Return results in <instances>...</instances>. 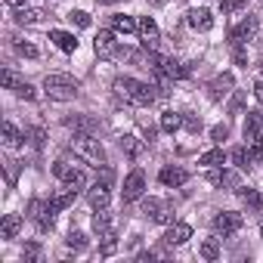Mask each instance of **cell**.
<instances>
[{
	"label": "cell",
	"mask_w": 263,
	"mask_h": 263,
	"mask_svg": "<svg viewBox=\"0 0 263 263\" xmlns=\"http://www.w3.org/2000/svg\"><path fill=\"white\" fill-rule=\"evenodd\" d=\"M115 93L127 102H134V105H152L155 102V87L137 81V78H118L115 81Z\"/></svg>",
	"instance_id": "cell-1"
},
{
	"label": "cell",
	"mask_w": 263,
	"mask_h": 263,
	"mask_svg": "<svg viewBox=\"0 0 263 263\" xmlns=\"http://www.w3.org/2000/svg\"><path fill=\"white\" fill-rule=\"evenodd\" d=\"M143 192H146V177H143V171H134L124 180L121 195H124V201H137V198H143Z\"/></svg>",
	"instance_id": "cell-6"
},
{
	"label": "cell",
	"mask_w": 263,
	"mask_h": 263,
	"mask_svg": "<svg viewBox=\"0 0 263 263\" xmlns=\"http://www.w3.org/2000/svg\"><path fill=\"white\" fill-rule=\"evenodd\" d=\"M53 174L68 186V189H74V192H81L84 189V183H87V177H84V171L71 161V158H59L56 164H53Z\"/></svg>",
	"instance_id": "cell-4"
},
{
	"label": "cell",
	"mask_w": 263,
	"mask_h": 263,
	"mask_svg": "<svg viewBox=\"0 0 263 263\" xmlns=\"http://www.w3.org/2000/svg\"><path fill=\"white\" fill-rule=\"evenodd\" d=\"M192 238V226L189 223H174L167 232H164V245L167 248H180V245H186Z\"/></svg>",
	"instance_id": "cell-10"
},
{
	"label": "cell",
	"mask_w": 263,
	"mask_h": 263,
	"mask_svg": "<svg viewBox=\"0 0 263 263\" xmlns=\"http://www.w3.org/2000/svg\"><path fill=\"white\" fill-rule=\"evenodd\" d=\"M254 31H257V19H254V16H248L241 25H235V28L229 31V44H232V47H241L245 41H251V37H254Z\"/></svg>",
	"instance_id": "cell-9"
},
{
	"label": "cell",
	"mask_w": 263,
	"mask_h": 263,
	"mask_svg": "<svg viewBox=\"0 0 263 263\" xmlns=\"http://www.w3.org/2000/svg\"><path fill=\"white\" fill-rule=\"evenodd\" d=\"M16 53L19 56H28V59H37V47H31L25 41H16Z\"/></svg>",
	"instance_id": "cell-36"
},
{
	"label": "cell",
	"mask_w": 263,
	"mask_h": 263,
	"mask_svg": "<svg viewBox=\"0 0 263 263\" xmlns=\"http://www.w3.org/2000/svg\"><path fill=\"white\" fill-rule=\"evenodd\" d=\"M99 251H102V257H111V254L118 251V241H115V232H105V235H102V248H99Z\"/></svg>",
	"instance_id": "cell-34"
},
{
	"label": "cell",
	"mask_w": 263,
	"mask_h": 263,
	"mask_svg": "<svg viewBox=\"0 0 263 263\" xmlns=\"http://www.w3.org/2000/svg\"><path fill=\"white\" fill-rule=\"evenodd\" d=\"M22 140H25V137L19 134V127H16L13 121H7V124H4V146H7V149H19Z\"/></svg>",
	"instance_id": "cell-22"
},
{
	"label": "cell",
	"mask_w": 263,
	"mask_h": 263,
	"mask_svg": "<svg viewBox=\"0 0 263 263\" xmlns=\"http://www.w3.org/2000/svg\"><path fill=\"white\" fill-rule=\"evenodd\" d=\"M65 245H68V248H74V251H84V248H87V235H84V232H68Z\"/></svg>",
	"instance_id": "cell-33"
},
{
	"label": "cell",
	"mask_w": 263,
	"mask_h": 263,
	"mask_svg": "<svg viewBox=\"0 0 263 263\" xmlns=\"http://www.w3.org/2000/svg\"><path fill=\"white\" fill-rule=\"evenodd\" d=\"M232 56H235V62H238V65H245V62H248V53H245L241 47H232Z\"/></svg>",
	"instance_id": "cell-44"
},
{
	"label": "cell",
	"mask_w": 263,
	"mask_h": 263,
	"mask_svg": "<svg viewBox=\"0 0 263 263\" xmlns=\"http://www.w3.org/2000/svg\"><path fill=\"white\" fill-rule=\"evenodd\" d=\"M241 214H235V211H223V214H217L214 217V229L217 232H223V235H232V232H238L241 229Z\"/></svg>",
	"instance_id": "cell-8"
},
{
	"label": "cell",
	"mask_w": 263,
	"mask_h": 263,
	"mask_svg": "<svg viewBox=\"0 0 263 263\" xmlns=\"http://www.w3.org/2000/svg\"><path fill=\"white\" fill-rule=\"evenodd\" d=\"M28 211H31L28 217H31V220L37 223V229H41V232H50V229H53V208H50V201L44 204L41 198H34Z\"/></svg>",
	"instance_id": "cell-5"
},
{
	"label": "cell",
	"mask_w": 263,
	"mask_h": 263,
	"mask_svg": "<svg viewBox=\"0 0 263 263\" xmlns=\"http://www.w3.org/2000/svg\"><path fill=\"white\" fill-rule=\"evenodd\" d=\"M183 127L189 130V134H198V130H201V118H195V115H183Z\"/></svg>",
	"instance_id": "cell-37"
},
{
	"label": "cell",
	"mask_w": 263,
	"mask_h": 263,
	"mask_svg": "<svg viewBox=\"0 0 263 263\" xmlns=\"http://www.w3.org/2000/svg\"><path fill=\"white\" fill-rule=\"evenodd\" d=\"M74 195H78V192H74V189H68V186H65V192L53 195V198H50V208H53V214H59V211L71 208V204H74Z\"/></svg>",
	"instance_id": "cell-20"
},
{
	"label": "cell",
	"mask_w": 263,
	"mask_h": 263,
	"mask_svg": "<svg viewBox=\"0 0 263 263\" xmlns=\"http://www.w3.org/2000/svg\"><path fill=\"white\" fill-rule=\"evenodd\" d=\"M111 28H115V34H134L140 25L130 16H111Z\"/></svg>",
	"instance_id": "cell-23"
},
{
	"label": "cell",
	"mask_w": 263,
	"mask_h": 263,
	"mask_svg": "<svg viewBox=\"0 0 263 263\" xmlns=\"http://www.w3.org/2000/svg\"><path fill=\"white\" fill-rule=\"evenodd\" d=\"M65 124L74 127V130H81V134H93V130H96V121H93V118H84V115H74V118H68Z\"/></svg>",
	"instance_id": "cell-26"
},
{
	"label": "cell",
	"mask_w": 263,
	"mask_h": 263,
	"mask_svg": "<svg viewBox=\"0 0 263 263\" xmlns=\"http://www.w3.org/2000/svg\"><path fill=\"white\" fill-rule=\"evenodd\" d=\"M201 257L204 260H217L220 257V241L217 238H204L201 241Z\"/></svg>",
	"instance_id": "cell-30"
},
{
	"label": "cell",
	"mask_w": 263,
	"mask_h": 263,
	"mask_svg": "<svg viewBox=\"0 0 263 263\" xmlns=\"http://www.w3.org/2000/svg\"><path fill=\"white\" fill-rule=\"evenodd\" d=\"M7 4H10V7H16V10H19V7H25V4H28V0H7Z\"/></svg>",
	"instance_id": "cell-46"
},
{
	"label": "cell",
	"mask_w": 263,
	"mask_h": 263,
	"mask_svg": "<svg viewBox=\"0 0 263 263\" xmlns=\"http://www.w3.org/2000/svg\"><path fill=\"white\" fill-rule=\"evenodd\" d=\"M254 93H257V99L263 102V81H257V87H254Z\"/></svg>",
	"instance_id": "cell-45"
},
{
	"label": "cell",
	"mask_w": 263,
	"mask_h": 263,
	"mask_svg": "<svg viewBox=\"0 0 263 263\" xmlns=\"http://www.w3.org/2000/svg\"><path fill=\"white\" fill-rule=\"evenodd\" d=\"M260 127H263V111H248L245 118V140L248 143H260Z\"/></svg>",
	"instance_id": "cell-13"
},
{
	"label": "cell",
	"mask_w": 263,
	"mask_h": 263,
	"mask_svg": "<svg viewBox=\"0 0 263 263\" xmlns=\"http://www.w3.org/2000/svg\"><path fill=\"white\" fill-rule=\"evenodd\" d=\"M68 19H71L78 28H90V16H87V13H81V10H78V13H68Z\"/></svg>",
	"instance_id": "cell-39"
},
{
	"label": "cell",
	"mask_w": 263,
	"mask_h": 263,
	"mask_svg": "<svg viewBox=\"0 0 263 263\" xmlns=\"http://www.w3.org/2000/svg\"><path fill=\"white\" fill-rule=\"evenodd\" d=\"M241 105H245V90H238V93L229 99V111H232V115H238V111H241Z\"/></svg>",
	"instance_id": "cell-40"
},
{
	"label": "cell",
	"mask_w": 263,
	"mask_h": 263,
	"mask_svg": "<svg viewBox=\"0 0 263 263\" xmlns=\"http://www.w3.org/2000/svg\"><path fill=\"white\" fill-rule=\"evenodd\" d=\"M167 4V0H152V7H164Z\"/></svg>",
	"instance_id": "cell-47"
},
{
	"label": "cell",
	"mask_w": 263,
	"mask_h": 263,
	"mask_svg": "<svg viewBox=\"0 0 263 263\" xmlns=\"http://www.w3.org/2000/svg\"><path fill=\"white\" fill-rule=\"evenodd\" d=\"M44 93H47L50 99H56V102H68V99L78 96V81H74L71 74H47Z\"/></svg>",
	"instance_id": "cell-3"
},
{
	"label": "cell",
	"mask_w": 263,
	"mask_h": 263,
	"mask_svg": "<svg viewBox=\"0 0 263 263\" xmlns=\"http://www.w3.org/2000/svg\"><path fill=\"white\" fill-rule=\"evenodd\" d=\"M13 93H16V96H19V99H28V102H31V99H34V96H37V90H34V87H31V84H28V81H22V84H19V87H16V90H13Z\"/></svg>",
	"instance_id": "cell-35"
},
{
	"label": "cell",
	"mask_w": 263,
	"mask_h": 263,
	"mask_svg": "<svg viewBox=\"0 0 263 263\" xmlns=\"http://www.w3.org/2000/svg\"><path fill=\"white\" fill-rule=\"evenodd\" d=\"M50 41H53L62 53H74V50H78V41H74V34H68V31L53 28V31H50Z\"/></svg>",
	"instance_id": "cell-17"
},
{
	"label": "cell",
	"mask_w": 263,
	"mask_h": 263,
	"mask_svg": "<svg viewBox=\"0 0 263 263\" xmlns=\"http://www.w3.org/2000/svg\"><path fill=\"white\" fill-rule=\"evenodd\" d=\"M198 164H208V167H220V164H226V155H223V149H211V152H204V155L198 158Z\"/></svg>",
	"instance_id": "cell-28"
},
{
	"label": "cell",
	"mask_w": 263,
	"mask_h": 263,
	"mask_svg": "<svg viewBox=\"0 0 263 263\" xmlns=\"http://www.w3.org/2000/svg\"><path fill=\"white\" fill-rule=\"evenodd\" d=\"M180 127H183V115H177V111H164L161 115V130L164 134H177Z\"/></svg>",
	"instance_id": "cell-25"
},
{
	"label": "cell",
	"mask_w": 263,
	"mask_h": 263,
	"mask_svg": "<svg viewBox=\"0 0 263 263\" xmlns=\"http://www.w3.org/2000/svg\"><path fill=\"white\" fill-rule=\"evenodd\" d=\"M118 59H127V62H140L143 56H140L137 50H127V47H124V50H118Z\"/></svg>",
	"instance_id": "cell-43"
},
{
	"label": "cell",
	"mask_w": 263,
	"mask_h": 263,
	"mask_svg": "<svg viewBox=\"0 0 263 263\" xmlns=\"http://www.w3.org/2000/svg\"><path fill=\"white\" fill-rule=\"evenodd\" d=\"M37 16H41L37 10H25V7H19V10H16V22H19V25H34V22H37Z\"/></svg>",
	"instance_id": "cell-31"
},
{
	"label": "cell",
	"mask_w": 263,
	"mask_h": 263,
	"mask_svg": "<svg viewBox=\"0 0 263 263\" xmlns=\"http://www.w3.org/2000/svg\"><path fill=\"white\" fill-rule=\"evenodd\" d=\"M232 161H235L238 171H248V167H251V152H248L245 146H238V149H232Z\"/></svg>",
	"instance_id": "cell-29"
},
{
	"label": "cell",
	"mask_w": 263,
	"mask_h": 263,
	"mask_svg": "<svg viewBox=\"0 0 263 263\" xmlns=\"http://www.w3.org/2000/svg\"><path fill=\"white\" fill-rule=\"evenodd\" d=\"M93 50H96L99 59H115V56H118V41H115V34H111V31H99L96 41H93Z\"/></svg>",
	"instance_id": "cell-7"
},
{
	"label": "cell",
	"mask_w": 263,
	"mask_h": 263,
	"mask_svg": "<svg viewBox=\"0 0 263 263\" xmlns=\"http://www.w3.org/2000/svg\"><path fill=\"white\" fill-rule=\"evenodd\" d=\"M158 180H161L164 186H171V189H177V186H183V183L189 180V171H183V167H174V164H167V167H161V174H158Z\"/></svg>",
	"instance_id": "cell-12"
},
{
	"label": "cell",
	"mask_w": 263,
	"mask_h": 263,
	"mask_svg": "<svg viewBox=\"0 0 263 263\" xmlns=\"http://www.w3.org/2000/svg\"><path fill=\"white\" fill-rule=\"evenodd\" d=\"M232 84H235V78L226 71V74H220L217 81H211V99H223L229 90H232Z\"/></svg>",
	"instance_id": "cell-18"
},
{
	"label": "cell",
	"mask_w": 263,
	"mask_h": 263,
	"mask_svg": "<svg viewBox=\"0 0 263 263\" xmlns=\"http://www.w3.org/2000/svg\"><path fill=\"white\" fill-rule=\"evenodd\" d=\"M22 229V217L19 214H7L4 223H0V238H16Z\"/></svg>",
	"instance_id": "cell-19"
},
{
	"label": "cell",
	"mask_w": 263,
	"mask_h": 263,
	"mask_svg": "<svg viewBox=\"0 0 263 263\" xmlns=\"http://www.w3.org/2000/svg\"><path fill=\"white\" fill-rule=\"evenodd\" d=\"M111 211L108 208H96V217H93V229L99 232V235H105V232H111Z\"/></svg>",
	"instance_id": "cell-21"
},
{
	"label": "cell",
	"mask_w": 263,
	"mask_h": 263,
	"mask_svg": "<svg viewBox=\"0 0 263 263\" xmlns=\"http://www.w3.org/2000/svg\"><path fill=\"white\" fill-rule=\"evenodd\" d=\"M208 183L211 186H235V174H229V171H211Z\"/></svg>",
	"instance_id": "cell-27"
},
{
	"label": "cell",
	"mask_w": 263,
	"mask_h": 263,
	"mask_svg": "<svg viewBox=\"0 0 263 263\" xmlns=\"http://www.w3.org/2000/svg\"><path fill=\"white\" fill-rule=\"evenodd\" d=\"M108 183H111V171H105V177H102V183H93L90 186V204L93 208H105L108 204Z\"/></svg>",
	"instance_id": "cell-11"
},
{
	"label": "cell",
	"mask_w": 263,
	"mask_h": 263,
	"mask_svg": "<svg viewBox=\"0 0 263 263\" xmlns=\"http://www.w3.org/2000/svg\"><path fill=\"white\" fill-rule=\"evenodd\" d=\"M143 208H146V214H152V220H155V223H174V211H171V208H164L158 198H146V204H143Z\"/></svg>",
	"instance_id": "cell-15"
},
{
	"label": "cell",
	"mask_w": 263,
	"mask_h": 263,
	"mask_svg": "<svg viewBox=\"0 0 263 263\" xmlns=\"http://www.w3.org/2000/svg\"><path fill=\"white\" fill-rule=\"evenodd\" d=\"M71 152H74V158H81V161H87L93 167H102L105 164V149H102V143L93 134H74Z\"/></svg>",
	"instance_id": "cell-2"
},
{
	"label": "cell",
	"mask_w": 263,
	"mask_h": 263,
	"mask_svg": "<svg viewBox=\"0 0 263 263\" xmlns=\"http://www.w3.org/2000/svg\"><path fill=\"white\" fill-rule=\"evenodd\" d=\"M140 34H143L146 50H155V47H158V25H155L152 16H143V19H140Z\"/></svg>",
	"instance_id": "cell-14"
},
{
	"label": "cell",
	"mask_w": 263,
	"mask_h": 263,
	"mask_svg": "<svg viewBox=\"0 0 263 263\" xmlns=\"http://www.w3.org/2000/svg\"><path fill=\"white\" fill-rule=\"evenodd\" d=\"M238 198H241V204H245V208H251V211H257V208L263 204L260 192H257V189H248V186H241V189H238Z\"/></svg>",
	"instance_id": "cell-24"
},
{
	"label": "cell",
	"mask_w": 263,
	"mask_h": 263,
	"mask_svg": "<svg viewBox=\"0 0 263 263\" xmlns=\"http://www.w3.org/2000/svg\"><path fill=\"white\" fill-rule=\"evenodd\" d=\"M189 25L195 28V31H211L214 28V16H211V10H189Z\"/></svg>",
	"instance_id": "cell-16"
},
{
	"label": "cell",
	"mask_w": 263,
	"mask_h": 263,
	"mask_svg": "<svg viewBox=\"0 0 263 263\" xmlns=\"http://www.w3.org/2000/svg\"><path fill=\"white\" fill-rule=\"evenodd\" d=\"M19 84H22V78H16V71H10V68H7V71H4V87H10V90H16Z\"/></svg>",
	"instance_id": "cell-41"
},
{
	"label": "cell",
	"mask_w": 263,
	"mask_h": 263,
	"mask_svg": "<svg viewBox=\"0 0 263 263\" xmlns=\"http://www.w3.org/2000/svg\"><path fill=\"white\" fill-rule=\"evenodd\" d=\"M226 137H229V127H226V124H217V127L211 130V140H214V143H223Z\"/></svg>",
	"instance_id": "cell-38"
},
{
	"label": "cell",
	"mask_w": 263,
	"mask_h": 263,
	"mask_svg": "<svg viewBox=\"0 0 263 263\" xmlns=\"http://www.w3.org/2000/svg\"><path fill=\"white\" fill-rule=\"evenodd\" d=\"M248 0H220V10L223 13H232V10H238V7H245Z\"/></svg>",
	"instance_id": "cell-42"
},
{
	"label": "cell",
	"mask_w": 263,
	"mask_h": 263,
	"mask_svg": "<svg viewBox=\"0 0 263 263\" xmlns=\"http://www.w3.org/2000/svg\"><path fill=\"white\" fill-rule=\"evenodd\" d=\"M121 149H124L130 158H137V155H140V143H137V137H121Z\"/></svg>",
	"instance_id": "cell-32"
}]
</instances>
